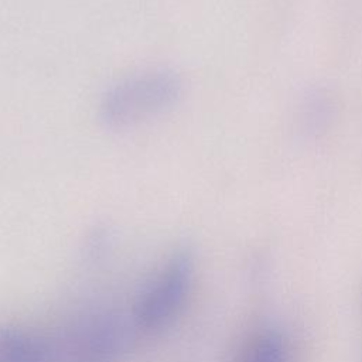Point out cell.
Instances as JSON below:
<instances>
[{
	"label": "cell",
	"mask_w": 362,
	"mask_h": 362,
	"mask_svg": "<svg viewBox=\"0 0 362 362\" xmlns=\"http://www.w3.org/2000/svg\"><path fill=\"white\" fill-rule=\"evenodd\" d=\"M182 90V79L174 69L146 68L112 85L99 102L98 116L109 130H130L173 110Z\"/></svg>",
	"instance_id": "obj_1"
},
{
	"label": "cell",
	"mask_w": 362,
	"mask_h": 362,
	"mask_svg": "<svg viewBox=\"0 0 362 362\" xmlns=\"http://www.w3.org/2000/svg\"><path fill=\"white\" fill-rule=\"evenodd\" d=\"M194 273V260L188 250H177L160 274L140 296L134 318L140 327L154 329L167 324L181 308Z\"/></svg>",
	"instance_id": "obj_2"
},
{
	"label": "cell",
	"mask_w": 362,
	"mask_h": 362,
	"mask_svg": "<svg viewBox=\"0 0 362 362\" xmlns=\"http://www.w3.org/2000/svg\"><path fill=\"white\" fill-rule=\"evenodd\" d=\"M124 334L115 317L96 315L81 324L69 338L65 362H113Z\"/></svg>",
	"instance_id": "obj_3"
},
{
	"label": "cell",
	"mask_w": 362,
	"mask_h": 362,
	"mask_svg": "<svg viewBox=\"0 0 362 362\" xmlns=\"http://www.w3.org/2000/svg\"><path fill=\"white\" fill-rule=\"evenodd\" d=\"M49 344L17 327L0 328V362H52Z\"/></svg>",
	"instance_id": "obj_4"
},
{
	"label": "cell",
	"mask_w": 362,
	"mask_h": 362,
	"mask_svg": "<svg viewBox=\"0 0 362 362\" xmlns=\"http://www.w3.org/2000/svg\"><path fill=\"white\" fill-rule=\"evenodd\" d=\"M240 362H288L286 344L277 332L263 331L249 342Z\"/></svg>",
	"instance_id": "obj_5"
}]
</instances>
